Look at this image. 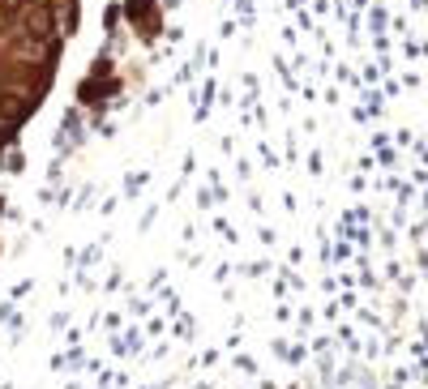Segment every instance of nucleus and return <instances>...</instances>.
I'll list each match as a JSON object with an SVG mask.
<instances>
[{
    "mask_svg": "<svg viewBox=\"0 0 428 389\" xmlns=\"http://www.w3.org/2000/svg\"><path fill=\"white\" fill-rule=\"evenodd\" d=\"M26 30L43 39V34L51 30V13H47V9H30V13H26Z\"/></svg>",
    "mask_w": 428,
    "mask_h": 389,
    "instance_id": "nucleus-1",
    "label": "nucleus"
}]
</instances>
